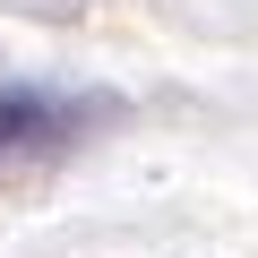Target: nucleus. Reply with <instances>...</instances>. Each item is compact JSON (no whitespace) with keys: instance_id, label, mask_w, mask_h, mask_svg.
I'll use <instances>...</instances> for the list:
<instances>
[{"instance_id":"f257e3e1","label":"nucleus","mask_w":258,"mask_h":258,"mask_svg":"<svg viewBox=\"0 0 258 258\" xmlns=\"http://www.w3.org/2000/svg\"><path fill=\"white\" fill-rule=\"evenodd\" d=\"M78 129H95V103L43 95V86H0V172H9V164H26V155L69 147Z\"/></svg>"}]
</instances>
